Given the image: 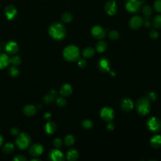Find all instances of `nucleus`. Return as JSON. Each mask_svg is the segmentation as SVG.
Instances as JSON below:
<instances>
[{"instance_id": "58836bf2", "label": "nucleus", "mask_w": 161, "mask_h": 161, "mask_svg": "<svg viewBox=\"0 0 161 161\" xmlns=\"http://www.w3.org/2000/svg\"><path fill=\"white\" fill-rule=\"evenodd\" d=\"M147 98L150 101H154L157 98V95L156 92L152 91L148 94V96H147Z\"/></svg>"}, {"instance_id": "7ed1b4c3", "label": "nucleus", "mask_w": 161, "mask_h": 161, "mask_svg": "<svg viewBox=\"0 0 161 161\" xmlns=\"http://www.w3.org/2000/svg\"><path fill=\"white\" fill-rule=\"evenodd\" d=\"M135 108L137 112L140 115H147L151 110V101L147 97H141L137 101Z\"/></svg>"}, {"instance_id": "de8ad7c7", "label": "nucleus", "mask_w": 161, "mask_h": 161, "mask_svg": "<svg viewBox=\"0 0 161 161\" xmlns=\"http://www.w3.org/2000/svg\"><path fill=\"white\" fill-rule=\"evenodd\" d=\"M3 140H4V139H3L2 135V134H0V147H1L3 145Z\"/></svg>"}, {"instance_id": "72a5a7b5", "label": "nucleus", "mask_w": 161, "mask_h": 161, "mask_svg": "<svg viewBox=\"0 0 161 161\" xmlns=\"http://www.w3.org/2000/svg\"><path fill=\"white\" fill-rule=\"evenodd\" d=\"M108 37L110 39H112L113 40H116L119 38L120 34H119L118 32L113 30H111V31L109 32Z\"/></svg>"}, {"instance_id": "f704fd0d", "label": "nucleus", "mask_w": 161, "mask_h": 161, "mask_svg": "<svg viewBox=\"0 0 161 161\" xmlns=\"http://www.w3.org/2000/svg\"><path fill=\"white\" fill-rule=\"evenodd\" d=\"M56 104L59 107H64L66 105L67 102L64 96L59 97L56 99Z\"/></svg>"}, {"instance_id": "2f4dec72", "label": "nucleus", "mask_w": 161, "mask_h": 161, "mask_svg": "<svg viewBox=\"0 0 161 161\" xmlns=\"http://www.w3.org/2000/svg\"><path fill=\"white\" fill-rule=\"evenodd\" d=\"M82 127L85 129V130H90L93 127V123L92 122V121L88 119L84 120L82 122L81 124Z\"/></svg>"}, {"instance_id": "4be33fe9", "label": "nucleus", "mask_w": 161, "mask_h": 161, "mask_svg": "<svg viewBox=\"0 0 161 161\" xmlns=\"http://www.w3.org/2000/svg\"><path fill=\"white\" fill-rule=\"evenodd\" d=\"M82 54L84 58L86 59H90L95 54V50L93 48L91 47H86L82 52Z\"/></svg>"}, {"instance_id": "8fccbe9b", "label": "nucleus", "mask_w": 161, "mask_h": 161, "mask_svg": "<svg viewBox=\"0 0 161 161\" xmlns=\"http://www.w3.org/2000/svg\"><path fill=\"white\" fill-rule=\"evenodd\" d=\"M30 160H41L40 159H37V158H33L30 159Z\"/></svg>"}, {"instance_id": "1a4fd4ad", "label": "nucleus", "mask_w": 161, "mask_h": 161, "mask_svg": "<svg viewBox=\"0 0 161 161\" xmlns=\"http://www.w3.org/2000/svg\"><path fill=\"white\" fill-rule=\"evenodd\" d=\"M91 34L97 40H102L105 37L106 35V31L102 26L100 25H96L92 28Z\"/></svg>"}, {"instance_id": "473e14b6", "label": "nucleus", "mask_w": 161, "mask_h": 161, "mask_svg": "<svg viewBox=\"0 0 161 161\" xmlns=\"http://www.w3.org/2000/svg\"><path fill=\"white\" fill-rule=\"evenodd\" d=\"M55 100V96L52 95V94L49 93V94H47V95H45L43 98V101L46 104H50L52 103V102H53V101H54Z\"/></svg>"}, {"instance_id": "dca6fc26", "label": "nucleus", "mask_w": 161, "mask_h": 161, "mask_svg": "<svg viewBox=\"0 0 161 161\" xmlns=\"http://www.w3.org/2000/svg\"><path fill=\"white\" fill-rule=\"evenodd\" d=\"M121 108L125 112H131L134 106V103L133 101L130 98H125L122 102H121Z\"/></svg>"}, {"instance_id": "49530a36", "label": "nucleus", "mask_w": 161, "mask_h": 161, "mask_svg": "<svg viewBox=\"0 0 161 161\" xmlns=\"http://www.w3.org/2000/svg\"><path fill=\"white\" fill-rule=\"evenodd\" d=\"M50 93L52 94V95H53L54 96L57 95V91L56 89H51L50 91Z\"/></svg>"}, {"instance_id": "a211bd4d", "label": "nucleus", "mask_w": 161, "mask_h": 161, "mask_svg": "<svg viewBox=\"0 0 161 161\" xmlns=\"http://www.w3.org/2000/svg\"><path fill=\"white\" fill-rule=\"evenodd\" d=\"M23 113L27 116H32L37 113L36 107L33 104H26L23 108Z\"/></svg>"}, {"instance_id": "423d86ee", "label": "nucleus", "mask_w": 161, "mask_h": 161, "mask_svg": "<svg viewBox=\"0 0 161 161\" xmlns=\"http://www.w3.org/2000/svg\"><path fill=\"white\" fill-rule=\"evenodd\" d=\"M147 126L151 132H159L161 131V120L155 116L151 117L147 120Z\"/></svg>"}, {"instance_id": "9b49d317", "label": "nucleus", "mask_w": 161, "mask_h": 161, "mask_svg": "<svg viewBox=\"0 0 161 161\" xmlns=\"http://www.w3.org/2000/svg\"><path fill=\"white\" fill-rule=\"evenodd\" d=\"M44 147L42 144L36 143L31 145L29 148V154L34 157H39L44 152Z\"/></svg>"}, {"instance_id": "c85d7f7f", "label": "nucleus", "mask_w": 161, "mask_h": 161, "mask_svg": "<svg viewBox=\"0 0 161 161\" xmlns=\"http://www.w3.org/2000/svg\"><path fill=\"white\" fill-rule=\"evenodd\" d=\"M142 13L145 17H151L152 13V8L150 5H145L142 8Z\"/></svg>"}, {"instance_id": "6ab92c4d", "label": "nucleus", "mask_w": 161, "mask_h": 161, "mask_svg": "<svg viewBox=\"0 0 161 161\" xmlns=\"http://www.w3.org/2000/svg\"><path fill=\"white\" fill-rule=\"evenodd\" d=\"M10 57L6 53H0V70H2L10 64Z\"/></svg>"}, {"instance_id": "f3484780", "label": "nucleus", "mask_w": 161, "mask_h": 161, "mask_svg": "<svg viewBox=\"0 0 161 161\" xmlns=\"http://www.w3.org/2000/svg\"><path fill=\"white\" fill-rule=\"evenodd\" d=\"M73 89L71 84L65 83L61 86L60 88V93L61 95L64 97H68L69 96L72 92H73Z\"/></svg>"}, {"instance_id": "aec40b11", "label": "nucleus", "mask_w": 161, "mask_h": 161, "mask_svg": "<svg viewBox=\"0 0 161 161\" xmlns=\"http://www.w3.org/2000/svg\"><path fill=\"white\" fill-rule=\"evenodd\" d=\"M57 130V125L55 122L49 121L45 125V131L47 134L52 135Z\"/></svg>"}, {"instance_id": "a19ab883", "label": "nucleus", "mask_w": 161, "mask_h": 161, "mask_svg": "<svg viewBox=\"0 0 161 161\" xmlns=\"http://www.w3.org/2000/svg\"><path fill=\"white\" fill-rule=\"evenodd\" d=\"M77 65L80 68H84L87 65V61L84 59H79L77 61Z\"/></svg>"}, {"instance_id": "3c124183", "label": "nucleus", "mask_w": 161, "mask_h": 161, "mask_svg": "<svg viewBox=\"0 0 161 161\" xmlns=\"http://www.w3.org/2000/svg\"><path fill=\"white\" fill-rule=\"evenodd\" d=\"M1 50H2V48H1V46H0V52H1Z\"/></svg>"}, {"instance_id": "b1692460", "label": "nucleus", "mask_w": 161, "mask_h": 161, "mask_svg": "<svg viewBox=\"0 0 161 161\" xmlns=\"http://www.w3.org/2000/svg\"><path fill=\"white\" fill-rule=\"evenodd\" d=\"M107 47H108V44L107 43L103 40H100V41H98L95 45V48L97 52H100V53H103L104 52Z\"/></svg>"}, {"instance_id": "37998d69", "label": "nucleus", "mask_w": 161, "mask_h": 161, "mask_svg": "<svg viewBox=\"0 0 161 161\" xmlns=\"http://www.w3.org/2000/svg\"><path fill=\"white\" fill-rule=\"evenodd\" d=\"M10 133H11V135H13V136H17L20 133V132H19V130L17 128L13 127L10 130Z\"/></svg>"}, {"instance_id": "4468645a", "label": "nucleus", "mask_w": 161, "mask_h": 161, "mask_svg": "<svg viewBox=\"0 0 161 161\" xmlns=\"http://www.w3.org/2000/svg\"><path fill=\"white\" fill-rule=\"evenodd\" d=\"M104 9L107 14L113 16L117 12L118 6L114 1H109L106 2L104 6Z\"/></svg>"}, {"instance_id": "0eeeda50", "label": "nucleus", "mask_w": 161, "mask_h": 161, "mask_svg": "<svg viewBox=\"0 0 161 161\" xmlns=\"http://www.w3.org/2000/svg\"><path fill=\"white\" fill-rule=\"evenodd\" d=\"M115 116L114 110L110 107H104L100 111V117L106 122H111Z\"/></svg>"}, {"instance_id": "e433bc0d", "label": "nucleus", "mask_w": 161, "mask_h": 161, "mask_svg": "<svg viewBox=\"0 0 161 161\" xmlns=\"http://www.w3.org/2000/svg\"><path fill=\"white\" fill-rule=\"evenodd\" d=\"M149 36L151 37V39L152 40H156L158 38L159 36V33L157 32V30H156L155 29H152L151 30L150 33H149Z\"/></svg>"}, {"instance_id": "2eb2a0df", "label": "nucleus", "mask_w": 161, "mask_h": 161, "mask_svg": "<svg viewBox=\"0 0 161 161\" xmlns=\"http://www.w3.org/2000/svg\"><path fill=\"white\" fill-rule=\"evenodd\" d=\"M17 10L13 5H8L5 9V15L8 20H12L17 16Z\"/></svg>"}, {"instance_id": "09e8293b", "label": "nucleus", "mask_w": 161, "mask_h": 161, "mask_svg": "<svg viewBox=\"0 0 161 161\" xmlns=\"http://www.w3.org/2000/svg\"><path fill=\"white\" fill-rule=\"evenodd\" d=\"M37 107H38V109L42 108V105L41 104H37Z\"/></svg>"}, {"instance_id": "ea45409f", "label": "nucleus", "mask_w": 161, "mask_h": 161, "mask_svg": "<svg viewBox=\"0 0 161 161\" xmlns=\"http://www.w3.org/2000/svg\"><path fill=\"white\" fill-rule=\"evenodd\" d=\"M145 28H150L151 26V18L150 17H145L143 18V24Z\"/></svg>"}, {"instance_id": "cd10ccee", "label": "nucleus", "mask_w": 161, "mask_h": 161, "mask_svg": "<svg viewBox=\"0 0 161 161\" xmlns=\"http://www.w3.org/2000/svg\"><path fill=\"white\" fill-rule=\"evenodd\" d=\"M61 20L64 23H70L73 20V15L69 12H66L62 15Z\"/></svg>"}, {"instance_id": "f8f14e48", "label": "nucleus", "mask_w": 161, "mask_h": 161, "mask_svg": "<svg viewBox=\"0 0 161 161\" xmlns=\"http://www.w3.org/2000/svg\"><path fill=\"white\" fill-rule=\"evenodd\" d=\"M48 156L49 160L52 161H62L65 159L63 153L56 149L50 151Z\"/></svg>"}, {"instance_id": "393cba45", "label": "nucleus", "mask_w": 161, "mask_h": 161, "mask_svg": "<svg viewBox=\"0 0 161 161\" xmlns=\"http://www.w3.org/2000/svg\"><path fill=\"white\" fill-rule=\"evenodd\" d=\"M14 150H15V145L11 142L6 143L3 146V148H2V151L6 154L12 153L13 151H14Z\"/></svg>"}, {"instance_id": "5701e85b", "label": "nucleus", "mask_w": 161, "mask_h": 161, "mask_svg": "<svg viewBox=\"0 0 161 161\" xmlns=\"http://www.w3.org/2000/svg\"><path fill=\"white\" fill-rule=\"evenodd\" d=\"M151 145L154 149H158L161 147V136L155 135L151 139Z\"/></svg>"}, {"instance_id": "412c9836", "label": "nucleus", "mask_w": 161, "mask_h": 161, "mask_svg": "<svg viewBox=\"0 0 161 161\" xmlns=\"http://www.w3.org/2000/svg\"><path fill=\"white\" fill-rule=\"evenodd\" d=\"M79 154L77 150L75 149H69L66 153V158L69 161H75L78 159Z\"/></svg>"}, {"instance_id": "ddd939ff", "label": "nucleus", "mask_w": 161, "mask_h": 161, "mask_svg": "<svg viewBox=\"0 0 161 161\" xmlns=\"http://www.w3.org/2000/svg\"><path fill=\"white\" fill-rule=\"evenodd\" d=\"M5 49L8 54L15 55L19 50V46L16 42L11 40L6 44Z\"/></svg>"}, {"instance_id": "20e7f679", "label": "nucleus", "mask_w": 161, "mask_h": 161, "mask_svg": "<svg viewBox=\"0 0 161 161\" xmlns=\"http://www.w3.org/2000/svg\"><path fill=\"white\" fill-rule=\"evenodd\" d=\"M31 143V137L29 134L22 132L17 136L15 144L17 148L20 150H25L30 147Z\"/></svg>"}, {"instance_id": "c756f323", "label": "nucleus", "mask_w": 161, "mask_h": 161, "mask_svg": "<svg viewBox=\"0 0 161 161\" xmlns=\"http://www.w3.org/2000/svg\"><path fill=\"white\" fill-rule=\"evenodd\" d=\"M152 25L155 29H161V15L155 16L152 20Z\"/></svg>"}, {"instance_id": "39448f33", "label": "nucleus", "mask_w": 161, "mask_h": 161, "mask_svg": "<svg viewBox=\"0 0 161 161\" xmlns=\"http://www.w3.org/2000/svg\"><path fill=\"white\" fill-rule=\"evenodd\" d=\"M142 3L140 0H127L125 8L130 13H136L141 9Z\"/></svg>"}, {"instance_id": "f257e3e1", "label": "nucleus", "mask_w": 161, "mask_h": 161, "mask_svg": "<svg viewBox=\"0 0 161 161\" xmlns=\"http://www.w3.org/2000/svg\"><path fill=\"white\" fill-rule=\"evenodd\" d=\"M49 34L53 40L60 41L66 35V29L63 23L61 22L52 23L49 28Z\"/></svg>"}, {"instance_id": "7c9ffc66", "label": "nucleus", "mask_w": 161, "mask_h": 161, "mask_svg": "<svg viewBox=\"0 0 161 161\" xmlns=\"http://www.w3.org/2000/svg\"><path fill=\"white\" fill-rule=\"evenodd\" d=\"M10 63L13 65L18 66L22 63V59L20 56H13L11 58H10Z\"/></svg>"}, {"instance_id": "bb28decb", "label": "nucleus", "mask_w": 161, "mask_h": 161, "mask_svg": "<svg viewBox=\"0 0 161 161\" xmlns=\"http://www.w3.org/2000/svg\"><path fill=\"white\" fill-rule=\"evenodd\" d=\"M8 74L12 77H16L20 74V71L17 66L12 65L8 69Z\"/></svg>"}, {"instance_id": "a878e982", "label": "nucleus", "mask_w": 161, "mask_h": 161, "mask_svg": "<svg viewBox=\"0 0 161 161\" xmlns=\"http://www.w3.org/2000/svg\"><path fill=\"white\" fill-rule=\"evenodd\" d=\"M75 141H76V139H75L74 136L69 134V135H66V137L64 138V143L66 146L70 147V146H72L75 143Z\"/></svg>"}, {"instance_id": "c9c22d12", "label": "nucleus", "mask_w": 161, "mask_h": 161, "mask_svg": "<svg viewBox=\"0 0 161 161\" xmlns=\"http://www.w3.org/2000/svg\"><path fill=\"white\" fill-rule=\"evenodd\" d=\"M62 144H63V142H62V140L59 138H57V139H55L54 140H53V146H54L57 149H59V148H61V147L62 146Z\"/></svg>"}, {"instance_id": "9d476101", "label": "nucleus", "mask_w": 161, "mask_h": 161, "mask_svg": "<svg viewBox=\"0 0 161 161\" xmlns=\"http://www.w3.org/2000/svg\"><path fill=\"white\" fill-rule=\"evenodd\" d=\"M143 24V19L140 16H133L132 17L128 22L130 28L132 30H138Z\"/></svg>"}, {"instance_id": "a18cd8bd", "label": "nucleus", "mask_w": 161, "mask_h": 161, "mask_svg": "<svg viewBox=\"0 0 161 161\" xmlns=\"http://www.w3.org/2000/svg\"><path fill=\"white\" fill-rule=\"evenodd\" d=\"M52 118V115L51 113H45L44 115V118L46 120H48L49 121Z\"/></svg>"}, {"instance_id": "6e6552de", "label": "nucleus", "mask_w": 161, "mask_h": 161, "mask_svg": "<svg viewBox=\"0 0 161 161\" xmlns=\"http://www.w3.org/2000/svg\"><path fill=\"white\" fill-rule=\"evenodd\" d=\"M98 68L101 73H108L110 71L111 63L108 59L106 57H101L98 62Z\"/></svg>"}, {"instance_id": "603ef678", "label": "nucleus", "mask_w": 161, "mask_h": 161, "mask_svg": "<svg viewBox=\"0 0 161 161\" xmlns=\"http://www.w3.org/2000/svg\"><path fill=\"white\" fill-rule=\"evenodd\" d=\"M110 1H114V2H115L116 0H110Z\"/></svg>"}, {"instance_id": "c03bdc74", "label": "nucleus", "mask_w": 161, "mask_h": 161, "mask_svg": "<svg viewBox=\"0 0 161 161\" xmlns=\"http://www.w3.org/2000/svg\"><path fill=\"white\" fill-rule=\"evenodd\" d=\"M115 124L111 122H108L106 125V129L108 131H113L115 129Z\"/></svg>"}, {"instance_id": "f03ea898", "label": "nucleus", "mask_w": 161, "mask_h": 161, "mask_svg": "<svg viewBox=\"0 0 161 161\" xmlns=\"http://www.w3.org/2000/svg\"><path fill=\"white\" fill-rule=\"evenodd\" d=\"M63 57L68 62H74L80 57L79 49L75 45H69L65 47L62 52Z\"/></svg>"}, {"instance_id": "4c0bfd02", "label": "nucleus", "mask_w": 161, "mask_h": 161, "mask_svg": "<svg viewBox=\"0 0 161 161\" xmlns=\"http://www.w3.org/2000/svg\"><path fill=\"white\" fill-rule=\"evenodd\" d=\"M154 7L157 12L161 13V0H155L154 3Z\"/></svg>"}, {"instance_id": "79ce46f5", "label": "nucleus", "mask_w": 161, "mask_h": 161, "mask_svg": "<svg viewBox=\"0 0 161 161\" xmlns=\"http://www.w3.org/2000/svg\"><path fill=\"white\" fill-rule=\"evenodd\" d=\"M27 159L23 155H18L13 158L14 161H25Z\"/></svg>"}]
</instances>
